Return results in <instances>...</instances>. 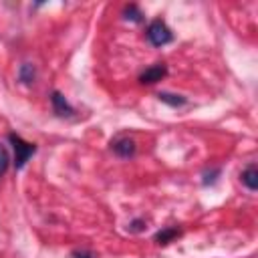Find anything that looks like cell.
Masks as SVG:
<instances>
[{
    "label": "cell",
    "instance_id": "obj_1",
    "mask_svg": "<svg viewBox=\"0 0 258 258\" xmlns=\"http://www.w3.org/2000/svg\"><path fill=\"white\" fill-rule=\"evenodd\" d=\"M8 139H10L12 147H14V165L20 169V167H24V163L28 161V157L36 151V147H34V143H28V141H24L22 137H18L14 133H10Z\"/></svg>",
    "mask_w": 258,
    "mask_h": 258
},
{
    "label": "cell",
    "instance_id": "obj_2",
    "mask_svg": "<svg viewBox=\"0 0 258 258\" xmlns=\"http://www.w3.org/2000/svg\"><path fill=\"white\" fill-rule=\"evenodd\" d=\"M147 38L153 46H163L167 42H171V30L167 28V24L163 20H153L149 26H147Z\"/></svg>",
    "mask_w": 258,
    "mask_h": 258
},
{
    "label": "cell",
    "instance_id": "obj_3",
    "mask_svg": "<svg viewBox=\"0 0 258 258\" xmlns=\"http://www.w3.org/2000/svg\"><path fill=\"white\" fill-rule=\"evenodd\" d=\"M165 73H167V69H165L163 64H153V67L145 69V71L139 75V81H141L143 85H153V83L161 81V79L165 77Z\"/></svg>",
    "mask_w": 258,
    "mask_h": 258
},
{
    "label": "cell",
    "instance_id": "obj_4",
    "mask_svg": "<svg viewBox=\"0 0 258 258\" xmlns=\"http://www.w3.org/2000/svg\"><path fill=\"white\" fill-rule=\"evenodd\" d=\"M50 101H52L54 113H56V115H60V117H64V115H73V113H75V109L69 105V101L64 99V95H62V93H58V91H54V93H52Z\"/></svg>",
    "mask_w": 258,
    "mask_h": 258
},
{
    "label": "cell",
    "instance_id": "obj_5",
    "mask_svg": "<svg viewBox=\"0 0 258 258\" xmlns=\"http://www.w3.org/2000/svg\"><path fill=\"white\" fill-rule=\"evenodd\" d=\"M113 151L121 157H131L135 153V141L129 139V137H123V139H117L113 143Z\"/></svg>",
    "mask_w": 258,
    "mask_h": 258
},
{
    "label": "cell",
    "instance_id": "obj_6",
    "mask_svg": "<svg viewBox=\"0 0 258 258\" xmlns=\"http://www.w3.org/2000/svg\"><path fill=\"white\" fill-rule=\"evenodd\" d=\"M242 183L250 189V191H256L258 189V169L256 165H248L244 171H242Z\"/></svg>",
    "mask_w": 258,
    "mask_h": 258
},
{
    "label": "cell",
    "instance_id": "obj_7",
    "mask_svg": "<svg viewBox=\"0 0 258 258\" xmlns=\"http://www.w3.org/2000/svg\"><path fill=\"white\" fill-rule=\"evenodd\" d=\"M18 77H20V81H22L24 85H30V83L34 81V77H36V71H34V67H32L30 62H24V64L20 67V71H18Z\"/></svg>",
    "mask_w": 258,
    "mask_h": 258
},
{
    "label": "cell",
    "instance_id": "obj_8",
    "mask_svg": "<svg viewBox=\"0 0 258 258\" xmlns=\"http://www.w3.org/2000/svg\"><path fill=\"white\" fill-rule=\"evenodd\" d=\"M175 236H179V230H177V228H167V230H161V232L155 234V242H157V244H167V242H171Z\"/></svg>",
    "mask_w": 258,
    "mask_h": 258
},
{
    "label": "cell",
    "instance_id": "obj_9",
    "mask_svg": "<svg viewBox=\"0 0 258 258\" xmlns=\"http://www.w3.org/2000/svg\"><path fill=\"white\" fill-rule=\"evenodd\" d=\"M157 97H159V101H163V103H167L171 107H179V105L185 103V99L181 95H173V93H159Z\"/></svg>",
    "mask_w": 258,
    "mask_h": 258
},
{
    "label": "cell",
    "instance_id": "obj_10",
    "mask_svg": "<svg viewBox=\"0 0 258 258\" xmlns=\"http://www.w3.org/2000/svg\"><path fill=\"white\" fill-rule=\"evenodd\" d=\"M123 14H125V18H127V20H133V22H139V20H141V16H143V14H141V10H139L135 4H129V6L125 8V12H123Z\"/></svg>",
    "mask_w": 258,
    "mask_h": 258
},
{
    "label": "cell",
    "instance_id": "obj_11",
    "mask_svg": "<svg viewBox=\"0 0 258 258\" xmlns=\"http://www.w3.org/2000/svg\"><path fill=\"white\" fill-rule=\"evenodd\" d=\"M8 153H6V149L0 145V175H4V171L8 169Z\"/></svg>",
    "mask_w": 258,
    "mask_h": 258
},
{
    "label": "cell",
    "instance_id": "obj_12",
    "mask_svg": "<svg viewBox=\"0 0 258 258\" xmlns=\"http://www.w3.org/2000/svg\"><path fill=\"white\" fill-rule=\"evenodd\" d=\"M131 226H133V230H141V226H143V222H141V220H135V222H133Z\"/></svg>",
    "mask_w": 258,
    "mask_h": 258
},
{
    "label": "cell",
    "instance_id": "obj_13",
    "mask_svg": "<svg viewBox=\"0 0 258 258\" xmlns=\"http://www.w3.org/2000/svg\"><path fill=\"white\" fill-rule=\"evenodd\" d=\"M75 256H77V258H91V254H89V252H77Z\"/></svg>",
    "mask_w": 258,
    "mask_h": 258
}]
</instances>
